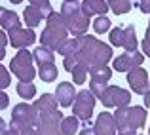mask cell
Returning a JSON list of instances; mask_svg holds the SVG:
<instances>
[{"mask_svg": "<svg viewBox=\"0 0 150 135\" xmlns=\"http://www.w3.org/2000/svg\"><path fill=\"white\" fill-rule=\"evenodd\" d=\"M15 91H17V95L21 99H33L36 95V86L33 82H19Z\"/></svg>", "mask_w": 150, "mask_h": 135, "instance_id": "cb8c5ba5", "label": "cell"}, {"mask_svg": "<svg viewBox=\"0 0 150 135\" xmlns=\"http://www.w3.org/2000/svg\"><path fill=\"white\" fill-rule=\"evenodd\" d=\"M127 84H129V88L133 90V93L144 95V93L150 90L148 72L143 69V67H135V69L127 70Z\"/></svg>", "mask_w": 150, "mask_h": 135, "instance_id": "8fae6325", "label": "cell"}, {"mask_svg": "<svg viewBox=\"0 0 150 135\" xmlns=\"http://www.w3.org/2000/svg\"><path fill=\"white\" fill-rule=\"evenodd\" d=\"M80 118H76L72 114V116H65L63 118V124H61V131L63 135H74L78 133V129H80Z\"/></svg>", "mask_w": 150, "mask_h": 135, "instance_id": "44dd1931", "label": "cell"}, {"mask_svg": "<svg viewBox=\"0 0 150 135\" xmlns=\"http://www.w3.org/2000/svg\"><path fill=\"white\" fill-rule=\"evenodd\" d=\"M29 2H30V6L38 8V10L42 11V15H44V17H50V15L53 14V10H51V4H50V0H29Z\"/></svg>", "mask_w": 150, "mask_h": 135, "instance_id": "f1b7e54d", "label": "cell"}, {"mask_svg": "<svg viewBox=\"0 0 150 135\" xmlns=\"http://www.w3.org/2000/svg\"><path fill=\"white\" fill-rule=\"evenodd\" d=\"M23 19H25V23H27V27H29V29H34V27L40 25V21L44 19V15H42V11L38 10V8L29 6V8H25Z\"/></svg>", "mask_w": 150, "mask_h": 135, "instance_id": "ffe728a7", "label": "cell"}, {"mask_svg": "<svg viewBox=\"0 0 150 135\" xmlns=\"http://www.w3.org/2000/svg\"><path fill=\"white\" fill-rule=\"evenodd\" d=\"M114 120H116L118 129L122 128L141 129L146 122V110L143 107H122V109H116Z\"/></svg>", "mask_w": 150, "mask_h": 135, "instance_id": "277c9868", "label": "cell"}, {"mask_svg": "<svg viewBox=\"0 0 150 135\" xmlns=\"http://www.w3.org/2000/svg\"><path fill=\"white\" fill-rule=\"evenodd\" d=\"M137 46H139V42H137V31L133 25H127L124 27V50L125 51H137Z\"/></svg>", "mask_w": 150, "mask_h": 135, "instance_id": "d6986e66", "label": "cell"}, {"mask_svg": "<svg viewBox=\"0 0 150 135\" xmlns=\"http://www.w3.org/2000/svg\"><path fill=\"white\" fill-rule=\"evenodd\" d=\"M8 38L10 44L17 50H27L29 46H33L36 42V34L33 29H25V27H17V29L8 31Z\"/></svg>", "mask_w": 150, "mask_h": 135, "instance_id": "30bf717a", "label": "cell"}, {"mask_svg": "<svg viewBox=\"0 0 150 135\" xmlns=\"http://www.w3.org/2000/svg\"><path fill=\"white\" fill-rule=\"evenodd\" d=\"M95 101H97V97L89 90L78 91L76 99H74V105H72V114L76 118H80V120H84V122L91 120L93 109H95Z\"/></svg>", "mask_w": 150, "mask_h": 135, "instance_id": "5b68a950", "label": "cell"}, {"mask_svg": "<svg viewBox=\"0 0 150 135\" xmlns=\"http://www.w3.org/2000/svg\"><path fill=\"white\" fill-rule=\"evenodd\" d=\"M57 103L59 101H57V97H55V95L42 93V97L36 99L33 105H34V109H36L40 114H44V112H50V110H55V109H57Z\"/></svg>", "mask_w": 150, "mask_h": 135, "instance_id": "e0dca14e", "label": "cell"}, {"mask_svg": "<svg viewBox=\"0 0 150 135\" xmlns=\"http://www.w3.org/2000/svg\"><path fill=\"white\" fill-rule=\"evenodd\" d=\"M59 14L63 15V21H65L69 33L72 34L74 38L84 36V34L88 33L89 17L84 14L82 4L78 2V0H74V2H63L61 4V11H59Z\"/></svg>", "mask_w": 150, "mask_h": 135, "instance_id": "7a4b0ae2", "label": "cell"}, {"mask_svg": "<svg viewBox=\"0 0 150 135\" xmlns=\"http://www.w3.org/2000/svg\"><path fill=\"white\" fill-rule=\"evenodd\" d=\"M69 36V29L67 27H57V25H46V29L42 31V44L40 46H46L50 48L51 51H59V48L63 46V42L67 40Z\"/></svg>", "mask_w": 150, "mask_h": 135, "instance_id": "ba28073f", "label": "cell"}, {"mask_svg": "<svg viewBox=\"0 0 150 135\" xmlns=\"http://www.w3.org/2000/svg\"><path fill=\"white\" fill-rule=\"evenodd\" d=\"M63 112L61 110H50V112H44L40 114L38 118V124H36V129L40 135H63L61 131V124H63Z\"/></svg>", "mask_w": 150, "mask_h": 135, "instance_id": "8992f818", "label": "cell"}, {"mask_svg": "<svg viewBox=\"0 0 150 135\" xmlns=\"http://www.w3.org/2000/svg\"><path fill=\"white\" fill-rule=\"evenodd\" d=\"M34 57H33V51H27V50H19L17 53L13 55L10 63V69L11 74L19 78V82H33L34 76H36V70L33 67Z\"/></svg>", "mask_w": 150, "mask_h": 135, "instance_id": "3957f363", "label": "cell"}, {"mask_svg": "<svg viewBox=\"0 0 150 135\" xmlns=\"http://www.w3.org/2000/svg\"><path fill=\"white\" fill-rule=\"evenodd\" d=\"M118 135H137V129H133V128H122V129H118Z\"/></svg>", "mask_w": 150, "mask_h": 135, "instance_id": "f35d334b", "label": "cell"}, {"mask_svg": "<svg viewBox=\"0 0 150 135\" xmlns=\"http://www.w3.org/2000/svg\"><path fill=\"white\" fill-rule=\"evenodd\" d=\"M110 44L112 46H124V29H112L110 31Z\"/></svg>", "mask_w": 150, "mask_h": 135, "instance_id": "4dcf8cb0", "label": "cell"}, {"mask_svg": "<svg viewBox=\"0 0 150 135\" xmlns=\"http://www.w3.org/2000/svg\"><path fill=\"white\" fill-rule=\"evenodd\" d=\"M143 53L150 57V23H148L146 34H144V40H143Z\"/></svg>", "mask_w": 150, "mask_h": 135, "instance_id": "e575fe53", "label": "cell"}, {"mask_svg": "<svg viewBox=\"0 0 150 135\" xmlns=\"http://www.w3.org/2000/svg\"><path fill=\"white\" fill-rule=\"evenodd\" d=\"M101 103L106 109H122V107H129L131 103V93L127 90L120 88V86H108L101 97Z\"/></svg>", "mask_w": 150, "mask_h": 135, "instance_id": "52a82bcc", "label": "cell"}, {"mask_svg": "<svg viewBox=\"0 0 150 135\" xmlns=\"http://www.w3.org/2000/svg\"><path fill=\"white\" fill-rule=\"evenodd\" d=\"M139 8L143 14H150V0H139Z\"/></svg>", "mask_w": 150, "mask_h": 135, "instance_id": "8d00e7d4", "label": "cell"}, {"mask_svg": "<svg viewBox=\"0 0 150 135\" xmlns=\"http://www.w3.org/2000/svg\"><path fill=\"white\" fill-rule=\"evenodd\" d=\"M148 131H150V128H148Z\"/></svg>", "mask_w": 150, "mask_h": 135, "instance_id": "f6af8a7d", "label": "cell"}, {"mask_svg": "<svg viewBox=\"0 0 150 135\" xmlns=\"http://www.w3.org/2000/svg\"><path fill=\"white\" fill-rule=\"evenodd\" d=\"M63 2H74V0H63Z\"/></svg>", "mask_w": 150, "mask_h": 135, "instance_id": "ee69618b", "label": "cell"}, {"mask_svg": "<svg viewBox=\"0 0 150 135\" xmlns=\"http://www.w3.org/2000/svg\"><path fill=\"white\" fill-rule=\"evenodd\" d=\"M93 128H95L97 135H116L118 133V126H116V120H114V114L106 112V110H103L99 116L95 118Z\"/></svg>", "mask_w": 150, "mask_h": 135, "instance_id": "4fadbf2b", "label": "cell"}, {"mask_svg": "<svg viewBox=\"0 0 150 135\" xmlns=\"http://www.w3.org/2000/svg\"><path fill=\"white\" fill-rule=\"evenodd\" d=\"M2 135H17V133H15V131H13V129H6V131H4Z\"/></svg>", "mask_w": 150, "mask_h": 135, "instance_id": "b9f144b4", "label": "cell"}, {"mask_svg": "<svg viewBox=\"0 0 150 135\" xmlns=\"http://www.w3.org/2000/svg\"><path fill=\"white\" fill-rule=\"evenodd\" d=\"M89 74H91V80H99V82H108L110 78H112V69H108V67H95V69L89 70Z\"/></svg>", "mask_w": 150, "mask_h": 135, "instance_id": "d4e9b609", "label": "cell"}, {"mask_svg": "<svg viewBox=\"0 0 150 135\" xmlns=\"http://www.w3.org/2000/svg\"><path fill=\"white\" fill-rule=\"evenodd\" d=\"M144 61V55L139 53V51H125V53L118 55L112 61V69L118 70V72H127V70L135 69V67H141Z\"/></svg>", "mask_w": 150, "mask_h": 135, "instance_id": "7c38bea8", "label": "cell"}, {"mask_svg": "<svg viewBox=\"0 0 150 135\" xmlns=\"http://www.w3.org/2000/svg\"><path fill=\"white\" fill-rule=\"evenodd\" d=\"M8 42H10V38L4 34V31H0V61L6 57V46H8Z\"/></svg>", "mask_w": 150, "mask_h": 135, "instance_id": "d6a6232c", "label": "cell"}, {"mask_svg": "<svg viewBox=\"0 0 150 135\" xmlns=\"http://www.w3.org/2000/svg\"><path fill=\"white\" fill-rule=\"evenodd\" d=\"M23 135H40V133H38V129H36V128H29Z\"/></svg>", "mask_w": 150, "mask_h": 135, "instance_id": "ab89813d", "label": "cell"}, {"mask_svg": "<svg viewBox=\"0 0 150 135\" xmlns=\"http://www.w3.org/2000/svg\"><path fill=\"white\" fill-rule=\"evenodd\" d=\"M82 10L88 17L91 15H105L106 10H108V4L106 0H84L82 2Z\"/></svg>", "mask_w": 150, "mask_h": 135, "instance_id": "9a60e30c", "label": "cell"}, {"mask_svg": "<svg viewBox=\"0 0 150 135\" xmlns=\"http://www.w3.org/2000/svg\"><path fill=\"white\" fill-rule=\"evenodd\" d=\"M38 76L42 78V82H55L57 80V67L51 63V65H42L38 67Z\"/></svg>", "mask_w": 150, "mask_h": 135, "instance_id": "7402d4cb", "label": "cell"}, {"mask_svg": "<svg viewBox=\"0 0 150 135\" xmlns=\"http://www.w3.org/2000/svg\"><path fill=\"white\" fill-rule=\"evenodd\" d=\"M10 2H11V4H21L23 0H10Z\"/></svg>", "mask_w": 150, "mask_h": 135, "instance_id": "7bdbcfd3", "label": "cell"}, {"mask_svg": "<svg viewBox=\"0 0 150 135\" xmlns=\"http://www.w3.org/2000/svg\"><path fill=\"white\" fill-rule=\"evenodd\" d=\"M74 57L80 65L88 67V70H91L95 67H105L112 59V48L97 40V38L89 36V34H84V36H78V51Z\"/></svg>", "mask_w": 150, "mask_h": 135, "instance_id": "6da1fadb", "label": "cell"}, {"mask_svg": "<svg viewBox=\"0 0 150 135\" xmlns=\"http://www.w3.org/2000/svg\"><path fill=\"white\" fill-rule=\"evenodd\" d=\"M6 131V122H4V118H0V135Z\"/></svg>", "mask_w": 150, "mask_h": 135, "instance_id": "60d3db41", "label": "cell"}, {"mask_svg": "<svg viewBox=\"0 0 150 135\" xmlns=\"http://www.w3.org/2000/svg\"><path fill=\"white\" fill-rule=\"evenodd\" d=\"M38 118H40V112L34 109V105H29V103H19L11 109V120H17L29 128H36Z\"/></svg>", "mask_w": 150, "mask_h": 135, "instance_id": "9c48e42d", "label": "cell"}, {"mask_svg": "<svg viewBox=\"0 0 150 135\" xmlns=\"http://www.w3.org/2000/svg\"><path fill=\"white\" fill-rule=\"evenodd\" d=\"M55 97H57L59 105L61 107H72L74 99H76V90H74V84L70 82H61L55 90Z\"/></svg>", "mask_w": 150, "mask_h": 135, "instance_id": "5bb4252c", "label": "cell"}, {"mask_svg": "<svg viewBox=\"0 0 150 135\" xmlns=\"http://www.w3.org/2000/svg\"><path fill=\"white\" fill-rule=\"evenodd\" d=\"M106 88H108V86H106V82H99V80H91V82H89V91H91L97 99L103 97V93H105Z\"/></svg>", "mask_w": 150, "mask_h": 135, "instance_id": "f546056e", "label": "cell"}, {"mask_svg": "<svg viewBox=\"0 0 150 135\" xmlns=\"http://www.w3.org/2000/svg\"><path fill=\"white\" fill-rule=\"evenodd\" d=\"M137 135H139V133H137Z\"/></svg>", "mask_w": 150, "mask_h": 135, "instance_id": "bcb514c9", "label": "cell"}, {"mask_svg": "<svg viewBox=\"0 0 150 135\" xmlns=\"http://www.w3.org/2000/svg\"><path fill=\"white\" fill-rule=\"evenodd\" d=\"M10 84H11V76H10V72H8L6 67L0 65V90H6Z\"/></svg>", "mask_w": 150, "mask_h": 135, "instance_id": "1f68e13d", "label": "cell"}, {"mask_svg": "<svg viewBox=\"0 0 150 135\" xmlns=\"http://www.w3.org/2000/svg\"><path fill=\"white\" fill-rule=\"evenodd\" d=\"M33 57H34V63H36L38 67H42V65H51V63L55 61V53L50 50V48H46V46L34 48Z\"/></svg>", "mask_w": 150, "mask_h": 135, "instance_id": "ac0fdd59", "label": "cell"}, {"mask_svg": "<svg viewBox=\"0 0 150 135\" xmlns=\"http://www.w3.org/2000/svg\"><path fill=\"white\" fill-rule=\"evenodd\" d=\"M0 27L6 31H11V29H17L21 27V21H19V15L11 10H6V8L0 6Z\"/></svg>", "mask_w": 150, "mask_h": 135, "instance_id": "2e32d148", "label": "cell"}, {"mask_svg": "<svg viewBox=\"0 0 150 135\" xmlns=\"http://www.w3.org/2000/svg\"><path fill=\"white\" fill-rule=\"evenodd\" d=\"M106 4L116 15H124L131 10V0H106Z\"/></svg>", "mask_w": 150, "mask_h": 135, "instance_id": "603a6c76", "label": "cell"}, {"mask_svg": "<svg viewBox=\"0 0 150 135\" xmlns=\"http://www.w3.org/2000/svg\"><path fill=\"white\" fill-rule=\"evenodd\" d=\"M110 19L106 17V15H99V17L93 21V31H95L97 34H105V33H108L110 31Z\"/></svg>", "mask_w": 150, "mask_h": 135, "instance_id": "4316f807", "label": "cell"}, {"mask_svg": "<svg viewBox=\"0 0 150 135\" xmlns=\"http://www.w3.org/2000/svg\"><path fill=\"white\" fill-rule=\"evenodd\" d=\"M80 135H97L95 133V128L91 126V120L84 122V128H80Z\"/></svg>", "mask_w": 150, "mask_h": 135, "instance_id": "d590c367", "label": "cell"}, {"mask_svg": "<svg viewBox=\"0 0 150 135\" xmlns=\"http://www.w3.org/2000/svg\"><path fill=\"white\" fill-rule=\"evenodd\" d=\"M63 65H65V70L72 72V69L78 65V61H76V57H74V55H69V57H65V59H63Z\"/></svg>", "mask_w": 150, "mask_h": 135, "instance_id": "836d02e7", "label": "cell"}, {"mask_svg": "<svg viewBox=\"0 0 150 135\" xmlns=\"http://www.w3.org/2000/svg\"><path fill=\"white\" fill-rule=\"evenodd\" d=\"M8 105H10V97H8V95L4 93L2 90H0V110H2V109H6Z\"/></svg>", "mask_w": 150, "mask_h": 135, "instance_id": "74e56055", "label": "cell"}, {"mask_svg": "<svg viewBox=\"0 0 150 135\" xmlns=\"http://www.w3.org/2000/svg\"><path fill=\"white\" fill-rule=\"evenodd\" d=\"M88 67H84V65H80V63H78L76 67H74L72 69V80H74V84H84L86 82V76H88Z\"/></svg>", "mask_w": 150, "mask_h": 135, "instance_id": "83f0119b", "label": "cell"}, {"mask_svg": "<svg viewBox=\"0 0 150 135\" xmlns=\"http://www.w3.org/2000/svg\"><path fill=\"white\" fill-rule=\"evenodd\" d=\"M78 51V38H67L63 42V46L59 48V53L63 57H69V55H76Z\"/></svg>", "mask_w": 150, "mask_h": 135, "instance_id": "484cf974", "label": "cell"}]
</instances>
